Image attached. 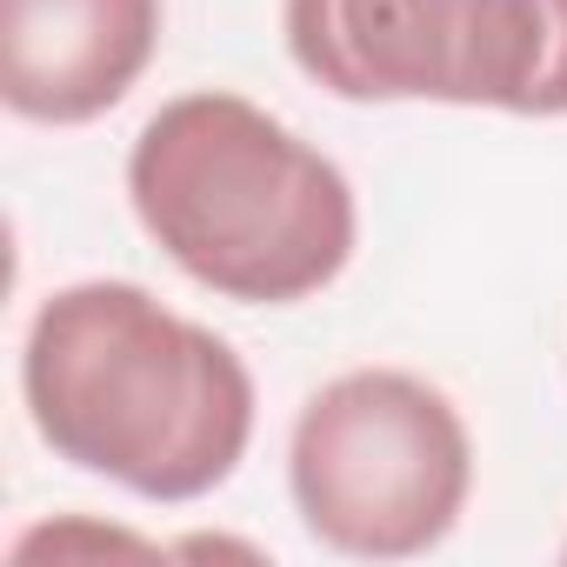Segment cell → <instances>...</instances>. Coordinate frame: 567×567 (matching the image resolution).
I'll return each instance as SVG.
<instances>
[{"label": "cell", "instance_id": "1", "mask_svg": "<svg viewBox=\"0 0 567 567\" xmlns=\"http://www.w3.org/2000/svg\"><path fill=\"white\" fill-rule=\"evenodd\" d=\"M34 434L81 474L141 501L214 494L254 441V374L200 321L134 280H74L21 341Z\"/></svg>", "mask_w": 567, "mask_h": 567}, {"label": "cell", "instance_id": "2", "mask_svg": "<svg viewBox=\"0 0 567 567\" xmlns=\"http://www.w3.org/2000/svg\"><path fill=\"white\" fill-rule=\"evenodd\" d=\"M127 200L154 247L220 301L295 308L354 254L348 174L247 94L167 101L127 154Z\"/></svg>", "mask_w": 567, "mask_h": 567}, {"label": "cell", "instance_id": "3", "mask_svg": "<svg viewBox=\"0 0 567 567\" xmlns=\"http://www.w3.org/2000/svg\"><path fill=\"white\" fill-rule=\"evenodd\" d=\"M288 487L321 547L414 560L454 534L474 487V441L421 374L354 368L308 394L288 441Z\"/></svg>", "mask_w": 567, "mask_h": 567}, {"label": "cell", "instance_id": "4", "mask_svg": "<svg viewBox=\"0 0 567 567\" xmlns=\"http://www.w3.org/2000/svg\"><path fill=\"white\" fill-rule=\"evenodd\" d=\"M280 34L341 101L567 114V0H280Z\"/></svg>", "mask_w": 567, "mask_h": 567}, {"label": "cell", "instance_id": "5", "mask_svg": "<svg viewBox=\"0 0 567 567\" xmlns=\"http://www.w3.org/2000/svg\"><path fill=\"white\" fill-rule=\"evenodd\" d=\"M161 48V0H0V101L81 127L127 101Z\"/></svg>", "mask_w": 567, "mask_h": 567}]
</instances>
